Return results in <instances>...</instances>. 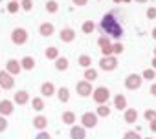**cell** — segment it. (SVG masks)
Wrapping results in <instances>:
<instances>
[{"instance_id":"obj_29","label":"cell","mask_w":156,"mask_h":139,"mask_svg":"<svg viewBox=\"0 0 156 139\" xmlns=\"http://www.w3.org/2000/svg\"><path fill=\"white\" fill-rule=\"evenodd\" d=\"M98 115H99V117H108V115H110V108L105 106V104H99V108H98Z\"/></svg>"},{"instance_id":"obj_44","label":"cell","mask_w":156,"mask_h":139,"mask_svg":"<svg viewBox=\"0 0 156 139\" xmlns=\"http://www.w3.org/2000/svg\"><path fill=\"white\" fill-rule=\"evenodd\" d=\"M152 66H154V68H156V57H154V59H152Z\"/></svg>"},{"instance_id":"obj_25","label":"cell","mask_w":156,"mask_h":139,"mask_svg":"<svg viewBox=\"0 0 156 139\" xmlns=\"http://www.w3.org/2000/svg\"><path fill=\"white\" fill-rule=\"evenodd\" d=\"M85 79L90 83V81H96L98 79V72L96 70H92V68H87V72H85Z\"/></svg>"},{"instance_id":"obj_26","label":"cell","mask_w":156,"mask_h":139,"mask_svg":"<svg viewBox=\"0 0 156 139\" xmlns=\"http://www.w3.org/2000/svg\"><path fill=\"white\" fill-rule=\"evenodd\" d=\"M77 62H79L83 68H90V64H92V59H90L88 55H81L79 59H77Z\"/></svg>"},{"instance_id":"obj_31","label":"cell","mask_w":156,"mask_h":139,"mask_svg":"<svg viewBox=\"0 0 156 139\" xmlns=\"http://www.w3.org/2000/svg\"><path fill=\"white\" fill-rule=\"evenodd\" d=\"M20 9V2H13V0H11V2L8 4V13H17Z\"/></svg>"},{"instance_id":"obj_8","label":"cell","mask_w":156,"mask_h":139,"mask_svg":"<svg viewBox=\"0 0 156 139\" xmlns=\"http://www.w3.org/2000/svg\"><path fill=\"white\" fill-rule=\"evenodd\" d=\"M92 92L94 90H92V86H90L88 81H79V83H77V93H79L81 97H88Z\"/></svg>"},{"instance_id":"obj_33","label":"cell","mask_w":156,"mask_h":139,"mask_svg":"<svg viewBox=\"0 0 156 139\" xmlns=\"http://www.w3.org/2000/svg\"><path fill=\"white\" fill-rule=\"evenodd\" d=\"M154 70H145V72H143V79H147V81H152L154 79Z\"/></svg>"},{"instance_id":"obj_32","label":"cell","mask_w":156,"mask_h":139,"mask_svg":"<svg viewBox=\"0 0 156 139\" xmlns=\"http://www.w3.org/2000/svg\"><path fill=\"white\" fill-rule=\"evenodd\" d=\"M94 28H96V26H94V22H90V20H87V22L83 24V31H85V33H92Z\"/></svg>"},{"instance_id":"obj_20","label":"cell","mask_w":156,"mask_h":139,"mask_svg":"<svg viewBox=\"0 0 156 139\" xmlns=\"http://www.w3.org/2000/svg\"><path fill=\"white\" fill-rule=\"evenodd\" d=\"M55 68L59 70V72H64V70H68V59H64V57L55 59Z\"/></svg>"},{"instance_id":"obj_22","label":"cell","mask_w":156,"mask_h":139,"mask_svg":"<svg viewBox=\"0 0 156 139\" xmlns=\"http://www.w3.org/2000/svg\"><path fill=\"white\" fill-rule=\"evenodd\" d=\"M57 95H59V101L61 103H68V99H70V92H68V88H59V92H57Z\"/></svg>"},{"instance_id":"obj_30","label":"cell","mask_w":156,"mask_h":139,"mask_svg":"<svg viewBox=\"0 0 156 139\" xmlns=\"http://www.w3.org/2000/svg\"><path fill=\"white\" fill-rule=\"evenodd\" d=\"M20 9L31 11V9H33V0H20Z\"/></svg>"},{"instance_id":"obj_40","label":"cell","mask_w":156,"mask_h":139,"mask_svg":"<svg viewBox=\"0 0 156 139\" xmlns=\"http://www.w3.org/2000/svg\"><path fill=\"white\" fill-rule=\"evenodd\" d=\"M35 139H50V135H48L46 132H41V134H39V135H37Z\"/></svg>"},{"instance_id":"obj_34","label":"cell","mask_w":156,"mask_h":139,"mask_svg":"<svg viewBox=\"0 0 156 139\" xmlns=\"http://www.w3.org/2000/svg\"><path fill=\"white\" fill-rule=\"evenodd\" d=\"M145 119H149L151 123L156 121V112H154V110H147V112H145Z\"/></svg>"},{"instance_id":"obj_50","label":"cell","mask_w":156,"mask_h":139,"mask_svg":"<svg viewBox=\"0 0 156 139\" xmlns=\"http://www.w3.org/2000/svg\"><path fill=\"white\" fill-rule=\"evenodd\" d=\"M0 2H2V0H0Z\"/></svg>"},{"instance_id":"obj_28","label":"cell","mask_w":156,"mask_h":139,"mask_svg":"<svg viewBox=\"0 0 156 139\" xmlns=\"http://www.w3.org/2000/svg\"><path fill=\"white\" fill-rule=\"evenodd\" d=\"M59 9V4L55 2V0H48V2H46V11L48 13H55Z\"/></svg>"},{"instance_id":"obj_42","label":"cell","mask_w":156,"mask_h":139,"mask_svg":"<svg viewBox=\"0 0 156 139\" xmlns=\"http://www.w3.org/2000/svg\"><path fill=\"white\" fill-rule=\"evenodd\" d=\"M151 128H152V132H156V121H152V124H151Z\"/></svg>"},{"instance_id":"obj_46","label":"cell","mask_w":156,"mask_h":139,"mask_svg":"<svg viewBox=\"0 0 156 139\" xmlns=\"http://www.w3.org/2000/svg\"><path fill=\"white\" fill-rule=\"evenodd\" d=\"M138 2H141V4H143V2H147V0H138Z\"/></svg>"},{"instance_id":"obj_48","label":"cell","mask_w":156,"mask_h":139,"mask_svg":"<svg viewBox=\"0 0 156 139\" xmlns=\"http://www.w3.org/2000/svg\"><path fill=\"white\" fill-rule=\"evenodd\" d=\"M13 2H20V0H13Z\"/></svg>"},{"instance_id":"obj_18","label":"cell","mask_w":156,"mask_h":139,"mask_svg":"<svg viewBox=\"0 0 156 139\" xmlns=\"http://www.w3.org/2000/svg\"><path fill=\"white\" fill-rule=\"evenodd\" d=\"M114 104H116L118 110H125V108H127V99H125L121 93H118V95L114 97Z\"/></svg>"},{"instance_id":"obj_7","label":"cell","mask_w":156,"mask_h":139,"mask_svg":"<svg viewBox=\"0 0 156 139\" xmlns=\"http://www.w3.org/2000/svg\"><path fill=\"white\" fill-rule=\"evenodd\" d=\"M125 86H127V90H138V88L141 86V77L136 75V73L129 75V77L125 79Z\"/></svg>"},{"instance_id":"obj_11","label":"cell","mask_w":156,"mask_h":139,"mask_svg":"<svg viewBox=\"0 0 156 139\" xmlns=\"http://www.w3.org/2000/svg\"><path fill=\"white\" fill-rule=\"evenodd\" d=\"M59 37H61L62 42H73V40H75V31H73L72 28H64V29H61Z\"/></svg>"},{"instance_id":"obj_1","label":"cell","mask_w":156,"mask_h":139,"mask_svg":"<svg viewBox=\"0 0 156 139\" xmlns=\"http://www.w3.org/2000/svg\"><path fill=\"white\" fill-rule=\"evenodd\" d=\"M99 28H101V31H103L108 39H121V37H123V33H125L123 24L119 22V19H118V13H116V11L107 13V15L101 19Z\"/></svg>"},{"instance_id":"obj_38","label":"cell","mask_w":156,"mask_h":139,"mask_svg":"<svg viewBox=\"0 0 156 139\" xmlns=\"http://www.w3.org/2000/svg\"><path fill=\"white\" fill-rule=\"evenodd\" d=\"M125 139H140V135L136 132H127L125 134Z\"/></svg>"},{"instance_id":"obj_4","label":"cell","mask_w":156,"mask_h":139,"mask_svg":"<svg viewBox=\"0 0 156 139\" xmlns=\"http://www.w3.org/2000/svg\"><path fill=\"white\" fill-rule=\"evenodd\" d=\"M13 86H15L13 75H9L8 72H0V90H11Z\"/></svg>"},{"instance_id":"obj_3","label":"cell","mask_w":156,"mask_h":139,"mask_svg":"<svg viewBox=\"0 0 156 139\" xmlns=\"http://www.w3.org/2000/svg\"><path fill=\"white\" fill-rule=\"evenodd\" d=\"M92 93H94V101H96L98 104H105V103L110 99V92H108V88H105V86L96 88Z\"/></svg>"},{"instance_id":"obj_24","label":"cell","mask_w":156,"mask_h":139,"mask_svg":"<svg viewBox=\"0 0 156 139\" xmlns=\"http://www.w3.org/2000/svg\"><path fill=\"white\" fill-rule=\"evenodd\" d=\"M62 123L73 124V123H75V114H73V112H64V114H62Z\"/></svg>"},{"instance_id":"obj_36","label":"cell","mask_w":156,"mask_h":139,"mask_svg":"<svg viewBox=\"0 0 156 139\" xmlns=\"http://www.w3.org/2000/svg\"><path fill=\"white\" fill-rule=\"evenodd\" d=\"M6 128H8V121H6L4 115H0V132H4Z\"/></svg>"},{"instance_id":"obj_49","label":"cell","mask_w":156,"mask_h":139,"mask_svg":"<svg viewBox=\"0 0 156 139\" xmlns=\"http://www.w3.org/2000/svg\"><path fill=\"white\" fill-rule=\"evenodd\" d=\"M154 55H156V48H154Z\"/></svg>"},{"instance_id":"obj_21","label":"cell","mask_w":156,"mask_h":139,"mask_svg":"<svg viewBox=\"0 0 156 139\" xmlns=\"http://www.w3.org/2000/svg\"><path fill=\"white\" fill-rule=\"evenodd\" d=\"M46 59H50V60L59 59V49H57L55 46H50V48L46 49Z\"/></svg>"},{"instance_id":"obj_45","label":"cell","mask_w":156,"mask_h":139,"mask_svg":"<svg viewBox=\"0 0 156 139\" xmlns=\"http://www.w3.org/2000/svg\"><path fill=\"white\" fill-rule=\"evenodd\" d=\"M119 2H121V0H114V4H119Z\"/></svg>"},{"instance_id":"obj_2","label":"cell","mask_w":156,"mask_h":139,"mask_svg":"<svg viewBox=\"0 0 156 139\" xmlns=\"http://www.w3.org/2000/svg\"><path fill=\"white\" fill-rule=\"evenodd\" d=\"M26 40H28V31L24 28H15L11 31V42L13 44L22 46V44H26Z\"/></svg>"},{"instance_id":"obj_39","label":"cell","mask_w":156,"mask_h":139,"mask_svg":"<svg viewBox=\"0 0 156 139\" xmlns=\"http://www.w3.org/2000/svg\"><path fill=\"white\" fill-rule=\"evenodd\" d=\"M72 2H73L75 6H87V4H88V0H72Z\"/></svg>"},{"instance_id":"obj_23","label":"cell","mask_w":156,"mask_h":139,"mask_svg":"<svg viewBox=\"0 0 156 139\" xmlns=\"http://www.w3.org/2000/svg\"><path fill=\"white\" fill-rule=\"evenodd\" d=\"M136 119H138V112H136L134 108H129V110L125 112V121H127V123H134Z\"/></svg>"},{"instance_id":"obj_17","label":"cell","mask_w":156,"mask_h":139,"mask_svg":"<svg viewBox=\"0 0 156 139\" xmlns=\"http://www.w3.org/2000/svg\"><path fill=\"white\" fill-rule=\"evenodd\" d=\"M70 135H72V139H85V128L83 126H73Z\"/></svg>"},{"instance_id":"obj_37","label":"cell","mask_w":156,"mask_h":139,"mask_svg":"<svg viewBox=\"0 0 156 139\" xmlns=\"http://www.w3.org/2000/svg\"><path fill=\"white\" fill-rule=\"evenodd\" d=\"M147 17L149 19H156V8H149L147 9Z\"/></svg>"},{"instance_id":"obj_47","label":"cell","mask_w":156,"mask_h":139,"mask_svg":"<svg viewBox=\"0 0 156 139\" xmlns=\"http://www.w3.org/2000/svg\"><path fill=\"white\" fill-rule=\"evenodd\" d=\"M121 2H130V0H121Z\"/></svg>"},{"instance_id":"obj_15","label":"cell","mask_w":156,"mask_h":139,"mask_svg":"<svg viewBox=\"0 0 156 139\" xmlns=\"http://www.w3.org/2000/svg\"><path fill=\"white\" fill-rule=\"evenodd\" d=\"M41 93H42L44 97H51V95H55L57 92H55V86H53L51 83H44V84L41 86Z\"/></svg>"},{"instance_id":"obj_19","label":"cell","mask_w":156,"mask_h":139,"mask_svg":"<svg viewBox=\"0 0 156 139\" xmlns=\"http://www.w3.org/2000/svg\"><path fill=\"white\" fill-rule=\"evenodd\" d=\"M46 124H48V119H46L44 115H37V117L33 119V126H35V128H39V130L46 128Z\"/></svg>"},{"instance_id":"obj_12","label":"cell","mask_w":156,"mask_h":139,"mask_svg":"<svg viewBox=\"0 0 156 139\" xmlns=\"http://www.w3.org/2000/svg\"><path fill=\"white\" fill-rule=\"evenodd\" d=\"M81 121H83V126H87V128H94V126L98 124V115H96V114H85Z\"/></svg>"},{"instance_id":"obj_16","label":"cell","mask_w":156,"mask_h":139,"mask_svg":"<svg viewBox=\"0 0 156 139\" xmlns=\"http://www.w3.org/2000/svg\"><path fill=\"white\" fill-rule=\"evenodd\" d=\"M20 66H22V70H33L35 68V59L33 57H24L22 60H20Z\"/></svg>"},{"instance_id":"obj_41","label":"cell","mask_w":156,"mask_h":139,"mask_svg":"<svg viewBox=\"0 0 156 139\" xmlns=\"http://www.w3.org/2000/svg\"><path fill=\"white\" fill-rule=\"evenodd\" d=\"M151 93H152V95H156V84H152V88H151Z\"/></svg>"},{"instance_id":"obj_35","label":"cell","mask_w":156,"mask_h":139,"mask_svg":"<svg viewBox=\"0 0 156 139\" xmlns=\"http://www.w3.org/2000/svg\"><path fill=\"white\" fill-rule=\"evenodd\" d=\"M112 53H116V55L123 53V46L121 44H112Z\"/></svg>"},{"instance_id":"obj_5","label":"cell","mask_w":156,"mask_h":139,"mask_svg":"<svg viewBox=\"0 0 156 139\" xmlns=\"http://www.w3.org/2000/svg\"><path fill=\"white\" fill-rule=\"evenodd\" d=\"M99 66H101V70H105V72H112V70L118 66V60H116V57H101V60H99Z\"/></svg>"},{"instance_id":"obj_9","label":"cell","mask_w":156,"mask_h":139,"mask_svg":"<svg viewBox=\"0 0 156 139\" xmlns=\"http://www.w3.org/2000/svg\"><path fill=\"white\" fill-rule=\"evenodd\" d=\"M98 44L101 46V51L105 53V57H110V53H112V44H110V40H108V37H107V35H103V37H99V40H98Z\"/></svg>"},{"instance_id":"obj_14","label":"cell","mask_w":156,"mask_h":139,"mask_svg":"<svg viewBox=\"0 0 156 139\" xmlns=\"http://www.w3.org/2000/svg\"><path fill=\"white\" fill-rule=\"evenodd\" d=\"M28 101H30V93H28L26 90H20V92L15 93V104H20V106H22V104H26Z\"/></svg>"},{"instance_id":"obj_13","label":"cell","mask_w":156,"mask_h":139,"mask_svg":"<svg viewBox=\"0 0 156 139\" xmlns=\"http://www.w3.org/2000/svg\"><path fill=\"white\" fill-rule=\"evenodd\" d=\"M39 31H41L42 37H51L53 31H55V28H53V24H50V22H42L41 28H39Z\"/></svg>"},{"instance_id":"obj_10","label":"cell","mask_w":156,"mask_h":139,"mask_svg":"<svg viewBox=\"0 0 156 139\" xmlns=\"http://www.w3.org/2000/svg\"><path fill=\"white\" fill-rule=\"evenodd\" d=\"M13 108H15L13 101H9V99L0 101V115H9V114H13Z\"/></svg>"},{"instance_id":"obj_27","label":"cell","mask_w":156,"mask_h":139,"mask_svg":"<svg viewBox=\"0 0 156 139\" xmlns=\"http://www.w3.org/2000/svg\"><path fill=\"white\" fill-rule=\"evenodd\" d=\"M31 106H33V110H37V112H41V110L44 108V101H42L41 97H35V99L31 101Z\"/></svg>"},{"instance_id":"obj_6","label":"cell","mask_w":156,"mask_h":139,"mask_svg":"<svg viewBox=\"0 0 156 139\" xmlns=\"http://www.w3.org/2000/svg\"><path fill=\"white\" fill-rule=\"evenodd\" d=\"M6 72L9 75H19L22 72V66H20V60H15V59H9L6 62Z\"/></svg>"},{"instance_id":"obj_43","label":"cell","mask_w":156,"mask_h":139,"mask_svg":"<svg viewBox=\"0 0 156 139\" xmlns=\"http://www.w3.org/2000/svg\"><path fill=\"white\" fill-rule=\"evenodd\" d=\"M152 39H156V28L152 29Z\"/></svg>"}]
</instances>
